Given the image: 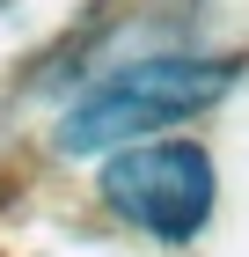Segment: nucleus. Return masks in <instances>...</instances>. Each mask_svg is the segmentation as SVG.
Returning a JSON list of instances; mask_svg holds the SVG:
<instances>
[{
  "label": "nucleus",
  "instance_id": "f257e3e1",
  "mask_svg": "<svg viewBox=\"0 0 249 257\" xmlns=\"http://www.w3.org/2000/svg\"><path fill=\"white\" fill-rule=\"evenodd\" d=\"M103 191L132 228L147 235H191L212 213V162L191 140H147V147H117L103 169Z\"/></svg>",
  "mask_w": 249,
  "mask_h": 257
},
{
  "label": "nucleus",
  "instance_id": "f03ea898",
  "mask_svg": "<svg viewBox=\"0 0 249 257\" xmlns=\"http://www.w3.org/2000/svg\"><path fill=\"white\" fill-rule=\"evenodd\" d=\"M234 81L227 59H154V66H132L125 81H110L103 96H88L66 118V147H103V140H125L139 125H161L176 110H198L212 103L220 88Z\"/></svg>",
  "mask_w": 249,
  "mask_h": 257
}]
</instances>
